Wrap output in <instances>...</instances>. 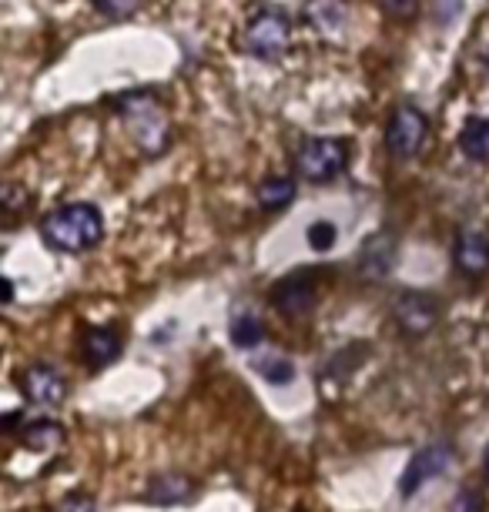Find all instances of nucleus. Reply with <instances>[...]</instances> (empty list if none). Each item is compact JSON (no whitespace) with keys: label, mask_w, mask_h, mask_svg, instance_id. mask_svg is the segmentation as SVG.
I'll list each match as a JSON object with an SVG mask.
<instances>
[{"label":"nucleus","mask_w":489,"mask_h":512,"mask_svg":"<svg viewBox=\"0 0 489 512\" xmlns=\"http://www.w3.org/2000/svg\"><path fill=\"white\" fill-rule=\"evenodd\" d=\"M191 492H195V482L181 472H165V476L148 482V502L155 506H178V502H188Z\"/></svg>","instance_id":"obj_12"},{"label":"nucleus","mask_w":489,"mask_h":512,"mask_svg":"<svg viewBox=\"0 0 489 512\" xmlns=\"http://www.w3.org/2000/svg\"><path fill=\"white\" fill-rule=\"evenodd\" d=\"M396 241H392L389 235H379L372 238L366 248H362V258H359V268L366 278H382L392 268V262H396Z\"/></svg>","instance_id":"obj_13"},{"label":"nucleus","mask_w":489,"mask_h":512,"mask_svg":"<svg viewBox=\"0 0 489 512\" xmlns=\"http://www.w3.org/2000/svg\"><path fill=\"white\" fill-rule=\"evenodd\" d=\"M114 111L124 118V124L131 128L134 141L141 144V151L145 154H161L168 148V138H171L168 111L151 91L121 94V98H114Z\"/></svg>","instance_id":"obj_2"},{"label":"nucleus","mask_w":489,"mask_h":512,"mask_svg":"<svg viewBox=\"0 0 489 512\" xmlns=\"http://www.w3.org/2000/svg\"><path fill=\"white\" fill-rule=\"evenodd\" d=\"M94 4H98V11H101V14L121 17V14L134 11V4H138V0H94Z\"/></svg>","instance_id":"obj_23"},{"label":"nucleus","mask_w":489,"mask_h":512,"mask_svg":"<svg viewBox=\"0 0 489 512\" xmlns=\"http://www.w3.org/2000/svg\"><path fill=\"white\" fill-rule=\"evenodd\" d=\"M27 188L21 185H4V191H0V208H4V215H17L21 208H27Z\"/></svg>","instance_id":"obj_20"},{"label":"nucleus","mask_w":489,"mask_h":512,"mask_svg":"<svg viewBox=\"0 0 489 512\" xmlns=\"http://www.w3.org/2000/svg\"><path fill=\"white\" fill-rule=\"evenodd\" d=\"M453 512H486V502H483V492L479 489H463L456 496V502H453Z\"/></svg>","instance_id":"obj_22"},{"label":"nucleus","mask_w":489,"mask_h":512,"mask_svg":"<svg viewBox=\"0 0 489 512\" xmlns=\"http://www.w3.org/2000/svg\"><path fill=\"white\" fill-rule=\"evenodd\" d=\"M4 298H7V305L14 302V285H11V278H4Z\"/></svg>","instance_id":"obj_24"},{"label":"nucleus","mask_w":489,"mask_h":512,"mask_svg":"<svg viewBox=\"0 0 489 512\" xmlns=\"http://www.w3.org/2000/svg\"><path fill=\"white\" fill-rule=\"evenodd\" d=\"M429 138V118L416 104H399L389 118V128H386V148L392 158L399 161H409L423 151V144Z\"/></svg>","instance_id":"obj_5"},{"label":"nucleus","mask_w":489,"mask_h":512,"mask_svg":"<svg viewBox=\"0 0 489 512\" xmlns=\"http://www.w3.org/2000/svg\"><path fill=\"white\" fill-rule=\"evenodd\" d=\"M81 349H84V359H88L91 365H108L121 355L124 338L114 332V328H88V332H84Z\"/></svg>","instance_id":"obj_11"},{"label":"nucleus","mask_w":489,"mask_h":512,"mask_svg":"<svg viewBox=\"0 0 489 512\" xmlns=\"http://www.w3.org/2000/svg\"><path fill=\"white\" fill-rule=\"evenodd\" d=\"M24 446L27 449H54L64 442V425L61 422H51V419H41V422H27L24 432H21Z\"/></svg>","instance_id":"obj_16"},{"label":"nucleus","mask_w":489,"mask_h":512,"mask_svg":"<svg viewBox=\"0 0 489 512\" xmlns=\"http://www.w3.org/2000/svg\"><path fill=\"white\" fill-rule=\"evenodd\" d=\"M295 198V181L292 178H268L262 188H258V205L265 211H278L285 205H292Z\"/></svg>","instance_id":"obj_17"},{"label":"nucleus","mask_w":489,"mask_h":512,"mask_svg":"<svg viewBox=\"0 0 489 512\" xmlns=\"http://www.w3.org/2000/svg\"><path fill=\"white\" fill-rule=\"evenodd\" d=\"M41 235L54 251L81 255V251H88L101 241L104 218L98 208L88 205V201H78V205H64V208L51 211L41 225Z\"/></svg>","instance_id":"obj_1"},{"label":"nucleus","mask_w":489,"mask_h":512,"mask_svg":"<svg viewBox=\"0 0 489 512\" xmlns=\"http://www.w3.org/2000/svg\"><path fill=\"white\" fill-rule=\"evenodd\" d=\"M439 302L426 292H402L392 305V318H396L399 332H406L409 338L429 335L439 325Z\"/></svg>","instance_id":"obj_8"},{"label":"nucleus","mask_w":489,"mask_h":512,"mask_svg":"<svg viewBox=\"0 0 489 512\" xmlns=\"http://www.w3.org/2000/svg\"><path fill=\"white\" fill-rule=\"evenodd\" d=\"M258 372L265 375L268 385H289L295 379V365L289 359H268L258 362Z\"/></svg>","instance_id":"obj_19"},{"label":"nucleus","mask_w":489,"mask_h":512,"mask_svg":"<svg viewBox=\"0 0 489 512\" xmlns=\"http://www.w3.org/2000/svg\"><path fill=\"white\" fill-rule=\"evenodd\" d=\"M453 462H456V449H453V442H446V439L433 442V446H426V449H419L416 456L409 459V466L402 469V476H399V496L412 499L429 479L443 476Z\"/></svg>","instance_id":"obj_6"},{"label":"nucleus","mask_w":489,"mask_h":512,"mask_svg":"<svg viewBox=\"0 0 489 512\" xmlns=\"http://www.w3.org/2000/svg\"><path fill=\"white\" fill-rule=\"evenodd\" d=\"M453 262L463 275L479 278L489 272V231L479 225H463L456 235Z\"/></svg>","instance_id":"obj_9"},{"label":"nucleus","mask_w":489,"mask_h":512,"mask_svg":"<svg viewBox=\"0 0 489 512\" xmlns=\"http://www.w3.org/2000/svg\"><path fill=\"white\" fill-rule=\"evenodd\" d=\"M349 164V144L339 138H309L295 154V171L315 185H329Z\"/></svg>","instance_id":"obj_4"},{"label":"nucleus","mask_w":489,"mask_h":512,"mask_svg":"<svg viewBox=\"0 0 489 512\" xmlns=\"http://www.w3.org/2000/svg\"><path fill=\"white\" fill-rule=\"evenodd\" d=\"M483 476H486V482H489V446H486V456H483Z\"/></svg>","instance_id":"obj_25"},{"label":"nucleus","mask_w":489,"mask_h":512,"mask_svg":"<svg viewBox=\"0 0 489 512\" xmlns=\"http://www.w3.org/2000/svg\"><path fill=\"white\" fill-rule=\"evenodd\" d=\"M245 51L258 57V61H278L292 44V21L289 14H282L278 7H262L252 21L245 27V37H242Z\"/></svg>","instance_id":"obj_3"},{"label":"nucleus","mask_w":489,"mask_h":512,"mask_svg":"<svg viewBox=\"0 0 489 512\" xmlns=\"http://www.w3.org/2000/svg\"><path fill=\"white\" fill-rule=\"evenodd\" d=\"M309 245L315 251H329L335 245V225H332V221H315V225L309 228Z\"/></svg>","instance_id":"obj_21"},{"label":"nucleus","mask_w":489,"mask_h":512,"mask_svg":"<svg viewBox=\"0 0 489 512\" xmlns=\"http://www.w3.org/2000/svg\"><path fill=\"white\" fill-rule=\"evenodd\" d=\"M345 17H349L345 0H309V4H305V21H309L315 31L335 34L345 24Z\"/></svg>","instance_id":"obj_14"},{"label":"nucleus","mask_w":489,"mask_h":512,"mask_svg":"<svg viewBox=\"0 0 489 512\" xmlns=\"http://www.w3.org/2000/svg\"><path fill=\"white\" fill-rule=\"evenodd\" d=\"M315 302H319V282H315L312 272H292L272 288L275 312H282L285 318H305Z\"/></svg>","instance_id":"obj_7"},{"label":"nucleus","mask_w":489,"mask_h":512,"mask_svg":"<svg viewBox=\"0 0 489 512\" xmlns=\"http://www.w3.org/2000/svg\"><path fill=\"white\" fill-rule=\"evenodd\" d=\"M262 338H265V325L258 322L255 315H242L232 322V342L238 345V349H255Z\"/></svg>","instance_id":"obj_18"},{"label":"nucleus","mask_w":489,"mask_h":512,"mask_svg":"<svg viewBox=\"0 0 489 512\" xmlns=\"http://www.w3.org/2000/svg\"><path fill=\"white\" fill-rule=\"evenodd\" d=\"M21 389H24L27 399H31L34 405H44V409L61 405L67 399V379L54 369V365H44V362L31 365V369L24 372Z\"/></svg>","instance_id":"obj_10"},{"label":"nucleus","mask_w":489,"mask_h":512,"mask_svg":"<svg viewBox=\"0 0 489 512\" xmlns=\"http://www.w3.org/2000/svg\"><path fill=\"white\" fill-rule=\"evenodd\" d=\"M459 151L469 161L489 164V118H469L459 131Z\"/></svg>","instance_id":"obj_15"}]
</instances>
